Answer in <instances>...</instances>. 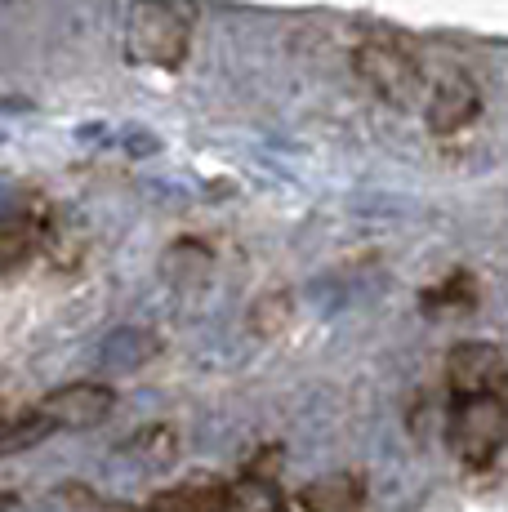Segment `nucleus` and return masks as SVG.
<instances>
[{"label":"nucleus","instance_id":"12","mask_svg":"<svg viewBox=\"0 0 508 512\" xmlns=\"http://www.w3.org/2000/svg\"><path fill=\"white\" fill-rule=\"evenodd\" d=\"M5 504H9V499H5V495H0V508H5Z\"/></svg>","mask_w":508,"mask_h":512},{"label":"nucleus","instance_id":"4","mask_svg":"<svg viewBox=\"0 0 508 512\" xmlns=\"http://www.w3.org/2000/svg\"><path fill=\"white\" fill-rule=\"evenodd\" d=\"M482 116V90L464 67H442L424 85V125L433 134H459Z\"/></svg>","mask_w":508,"mask_h":512},{"label":"nucleus","instance_id":"6","mask_svg":"<svg viewBox=\"0 0 508 512\" xmlns=\"http://www.w3.org/2000/svg\"><path fill=\"white\" fill-rule=\"evenodd\" d=\"M446 392L464 397V392H508V357L500 343L464 339L446 352Z\"/></svg>","mask_w":508,"mask_h":512},{"label":"nucleus","instance_id":"10","mask_svg":"<svg viewBox=\"0 0 508 512\" xmlns=\"http://www.w3.org/2000/svg\"><path fill=\"white\" fill-rule=\"evenodd\" d=\"M223 490H228V481L201 472V477H188V481H179V486L152 495L139 512H214L223 504Z\"/></svg>","mask_w":508,"mask_h":512},{"label":"nucleus","instance_id":"11","mask_svg":"<svg viewBox=\"0 0 508 512\" xmlns=\"http://www.w3.org/2000/svg\"><path fill=\"white\" fill-rule=\"evenodd\" d=\"M424 308L428 312H473L477 308V281H473V272H451L442 285L424 290Z\"/></svg>","mask_w":508,"mask_h":512},{"label":"nucleus","instance_id":"5","mask_svg":"<svg viewBox=\"0 0 508 512\" xmlns=\"http://www.w3.org/2000/svg\"><path fill=\"white\" fill-rule=\"evenodd\" d=\"M36 415L50 432H81V428H94V423H107L116 410V392L99 379H76V383H63L54 388L50 397L36 401Z\"/></svg>","mask_w":508,"mask_h":512},{"label":"nucleus","instance_id":"3","mask_svg":"<svg viewBox=\"0 0 508 512\" xmlns=\"http://www.w3.org/2000/svg\"><path fill=\"white\" fill-rule=\"evenodd\" d=\"M353 72L370 94L393 107L424 103L428 72L415 58V49L406 41H397V36H366V41L353 49Z\"/></svg>","mask_w":508,"mask_h":512},{"label":"nucleus","instance_id":"8","mask_svg":"<svg viewBox=\"0 0 508 512\" xmlns=\"http://www.w3.org/2000/svg\"><path fill=\"white\" fill-rule=\"evenodd\" d=\"M45 214L41 210H5L0 214V277H14L41 254Z\"/></svg>","mask_w":508,"mask_h":512},{"label":"nucleus","instance_id":"2","mask_svg":"<svg viewBox=\"0 0 508 512\" xmlns=\"http://www.w3.org/2000/svg\"><path fill=\"white\" fill-rule=\"evenodd\" d=\"M446 441L459 468L482 472L500 459L508 446V401L504 392H464L451 397V415H446Z\"/></svg>","mask_w":508,"mask_h":512},{"label":"nucleus","instance_id":"7","mask_svg":"<svg viewBox=\"0 0 508 512\" xmlns=\"http://www.w3.org/2000/svg\"><path fill=\"white\" fill-rule=\"evenodd\" d=\"M277 446H263V455L241 472L237 481H228L223 504L214 512H281V486H277Z\"/></svg>","mask_w":508,"mask_h":512},{"label":"nucleus","instance_id":"9","mask_svg":"<svg viewBox=\"0 0 508 512\" xmlns=\"http://www.w3.org/2000/svg\"><path fill=\"white\" fill-rule=\"evenodd\" d=\"M361 499H366V490L353 472H335V477L312 481L299 495H286L281 512H361Z\"/></svg>","mask_w":508,"mask_h":512},{"label":"nucleus","instance_id":"1","mask_svg":"<svg viewBox=\"0 0 508 512\" xmlns=\"http://www.w3.org/2000/svg\"><path fill=\"white\" fill-rule=\"evenodd\" d=\"M192 9L183 0H134L125 27V54L143 67L179 72L192 54Z\"/></svg>","mask_w":508,"mask_h":512}]
</instances>
